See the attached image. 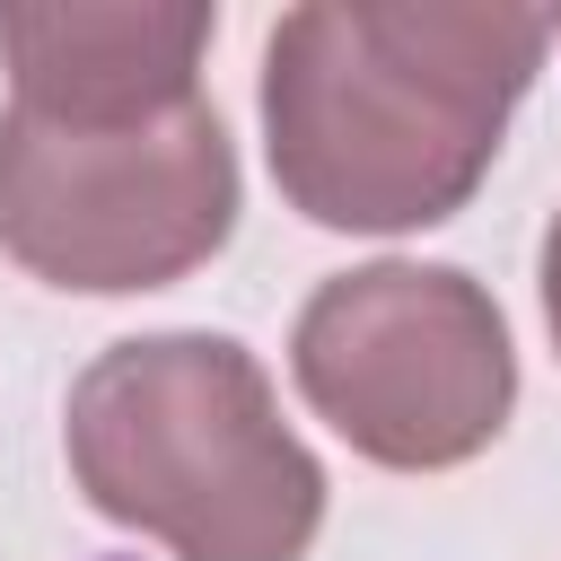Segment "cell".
I'll return each instance as SVG.
<instances>
[{
  "label": "cell",
  "instance_id": "6da1fadb",
  "mask_svg": "<svg viewBox=\"0 0 561 561\" xmlns=\"http://www.w3.org/2000/svg\"><path fill=\"white\" fill-rule=\"evenodd\" d=\"M552 26L508 0H307L263 44V149L298 219L438 228L491 175Z\"/></svg>",
  "mask_w": 561,
  "mask_h": 561
},
{
  "label": "cell",
  "instance_id": "7a4b0ae2",
  "mask_svg": "<svg viewBox=\"0 0 561 561\" xmlns=\"http://www.w3.org/2000/svg\"><path fill=\"white\" fill-rule=\"evenodd\" d=\"M61 447L88 508L175 561H307L324 526V465L280 421L263 359L228 333L96 351L70 386Z\"/></svg>",
  "mask_w": 561,
  "mask_h": 561
},
{
  "label": "cell",
  "instance_id": "3957f363",
  "mask_svg": "<svg viewBox=\"0 0 561 561\" xmlns=\"http://www.w3.org/2000/svg\"><path fill=\"white\" fill-rule=\"evenodd\" d=\"M237 228L228 123L167 114H0V254L79 298H131L202 272Z\"/></svg>",
  "mask_w": 561,
  "mask_h": 561
},
{
  "label": "cell",
  "instance_id": "277c9868",
  "mask_svg": "<svg viewBox=\"0 0 561 561\" xmlns=\"http://www.w3.org/2000/svg\"><path fill=\"white\" fill-rule=\"evenodd\" d=\"M307 412L386 473L473 465L517 412V351L500 298L456 263L333 272L289 324Z\"/></svg>",
  "mask_w": 561,
  "mask_h": 561
},
{
  "label": "cell",
  "instance_id": "5b68a950",
  "mask_svg": "<svg viewBox=\"0 0 561 561\" xmlns=\"http://www.w3.org/2000/svg\"><path fill=\"white\" fill-rule=\"evenodd\" d=\"M202 0H9V105L35 114H167L202 96Z\"/></svg>",
  "mask_w": 561,
  "mask_h": 561
},
{
  "label": "cell",
  "instance_id": "8992f818",
  "mask_svg": "<svg viewBox=\"0 0 561 561\" xmlns=\"http://www.w3.org/2000/svg\"><path fill=\"white\" fill-rule=\"evenodd\" d=\"M543 324H552V342H561V210H552V228H543Z\"/></svg>",
  "mask_w": 561,
  "mask_h": 561
},
{
  "label": "cell",
  "instance_id": "52a82bcc",
  "mask_svg": "<svg viewBox=\"0 0 561 561\" xmlns=\"http://www.w3.org/2000/svg\"><path fill=\"white\" fill-rule=\"evenodd\" d=\"M543 26H552V35H561V18H543Z\"/></svg>",
  "mask_w": 561,
  "mask_h": 561
}]
</instances>
